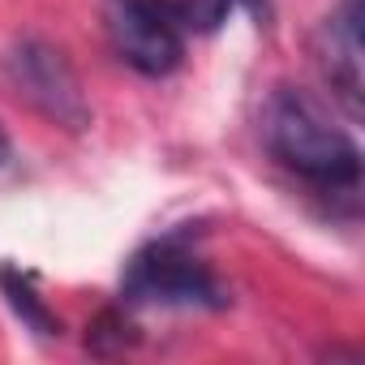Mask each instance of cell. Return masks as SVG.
Masks as SVG:
<instances>
[{
  "instance_id": "obj_3",
  "label": "cell",
  "mask_w": 365,
  "mask_h": 365,
  "mask_svg": "<svg viewBox=\"0 0 365 365\" xmlns=\"http://www.w3.org/2000/svg\"><path fill=\"white\" fill-rule=\"evenodd\" d=\"M0 73H5L9 91L39 112L48 125L65 129V133H86L95 112L91 99L82 91L78 69L69 65V56L48 43V39H18L5 56H0Z\"/></svg>"
},
{
  "instance_id": "obj_7",
  "label": "cell",
  "mask_w": 365,
  "mask_h": 365,
  "mask_svg": "<svg viewBox=\"0 0 365 365\" xmlns=\"http://www.w3.org/2000/svg\"><path fill=\"white\" fill-rule=\"evenodd\" d=\"M9 155H14V146H9V133H5V125H0V168L9 163Z\"/></svg>"
},
{
  "instance_id": "obj_4",
  "label": "cell",
  "mask_w": 365,
  "mask_h": 365,
  "mask_svg": "<svg viewBox=\"0 0 365 365\" xmlns=\"http://www.w3.org/2000/svg\"><path fill=\"white\" fill-rule=\"evenodd\" d=\"M108 43L120 65L142 78H168L185 61V26L163 0H112L108 5Z\"/></svg>"
},
{
  "instance_id": "obj_1",
  "label": "cell",
  "mask_w": 365,
  "mask_h": 365,
  "mask_svg": "<svg viewBox=\"0 0 365 365\" xmlns=\"http://www.w3.org/2000/svg\"><path fill=\"white\" fill-rule=\"evenodd\" d=\"M262 142L279 168L301 176L327 198L356 202L361 190V146L331 112L301 86H275L262 103Z\"/></svg>"
},
{
  "instance_id": "obj_5",
  "label": "cell",
  "mask_w": 365,
  "mask_h": 365,
  "mask_svg": "<svg viewBox=\"0 0 365 365\" xmlns=\"http://www.w3.org/2000/svg\"><path fill=\"white\" fill-rule=\"evenodd\" d=\"M314 65L322 73V82L331 86L335 103L348 112V120H361V108H365V91H361V0H344V5L318 22L314 31Z\"/></svg>"
},
{
  "instance_id": "obj_6",
  "label": "cell",
  "mask_w": 365,
  "mask_h": 365,
  "mask_svg": "<svg viewBox=\"0 0 365 365\" xmlns=\"http://www.w3.org/2000/svg\"><path fill=\"white\" fill-rule=\"evenodd\" d=\"M0 292H5L9 309H14V314L35 331V335H43V339L61 335V318H56V314L48 309V301L35 292V275H31V271L0 262Z\"/></svg>"
},
{
  "instance_id": "obj_2",
  "label": "cell",
  "mask_w": 365,
  "mask_h": 365,
  "mask_svg": "<svg viewBox=\"0 0 365 365\" xmlns=\"http://www.w3.org/2000/svg\"><path fill=\"white\" fill-rule=\"evenodd\" d=\"M120 301L150 309H224L232 297L211 262L194 250L190 232H168L125 262Z\"/></svg>"
}]
</instances>
